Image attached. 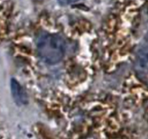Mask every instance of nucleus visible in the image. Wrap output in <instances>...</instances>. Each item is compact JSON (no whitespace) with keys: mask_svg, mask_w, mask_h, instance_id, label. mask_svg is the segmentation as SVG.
Instances as JSON below:
<instances>
[{"mask_svg":"<svg viewBox=\"0 0 148 139\" xmlns=\"http://www.w3.org/2000/svg\"><path fill=\"white\" fill-rule=\"evenodd\" d=\"M146 41H147V44H148V33H147V36H146Z\"/></svg>","mask_w":148,"mask_h":139,"instance_id":"obj_4","label":"nucleus"},{"mask_svg":"<svg viewBox=\"0 0 148 139\" xmlns=\"http://www.w3.org/2000/svg\"><path fill=\"white\" fill-rule=\"evenodd\" d=\"M66 42L58 34L42 35L36 41V51L38 57L49 65H56L63 59L66 52Z\"/></svg>","mask_w":148,"mask_h":139,"instance_id":"obj_1","label":"nucleus"},{"mask_svg":"<svg viewBox=\"0 0 148 139\" xmlns=\"http://www.w3.org/2000/svg\"><path fill=\"white\" fill-rule=\"evenodd\" d=\"M134 69L138 78L148 85V44L140 48L136 54Z\"/></svg>","mask_w":148,"mask_h":139,"instance_id":"obj_2","label":"nucleus"},{"mask_svg":"<svg viewBox=\"0 0 148 139\" xmlns=\"http://www.w3.org/2000/svg\"><path fill=\"white\" fill-rule=\"evenodd\" d=\"M11 89L12 91V95L15 99L18 101H21L25 98V94L23 93V88L20 85V84L16 81L12 80L11 82Z\"/></svg>","mask_w":148,"mask_h":139,"instance_id":"obj_3","label":"nucleus"}]
</instances>
